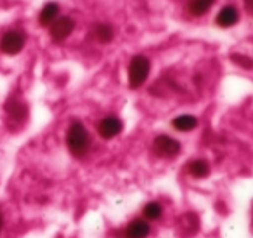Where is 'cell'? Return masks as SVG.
Listing matches in <instances>:
<instances>
[{
	"mask_svg": "<svg viewBox=\"0 0 253 238\" xmlns=\"http://www.w3.org/2000/svg\"><path fill=\"white\" fill-rule=\"evenodd\" d=\"M66 143L75 157H84L90 148V136L80 122H73L68 129Z\"/></svg>",
	"mask_w": 253,
	"mask_h": 238,
	"instance_id": "1",
	"label": "cell"
},
{
	"mask_svg": "<svg viewBox=\"0 0 253 238\" xmlns=\"http://www.w3.org/2000/svg\"><path fill=\"white\" fill-rule=\"evenodd\" d=\"M149 70H151V63L146 56L137 54L132 58L130 66H128V82H130L132 89H139L149 77Z\"/></svg>",
	"mask_w": 253,
	"mask_h": 238,
	"instance_id": "2",
	"label": "cell"
},
{
	"mask_svg": "<svg viewBox=\"0 0 253 238\" xmlns=\"http://www.w3.org/2000/svg\"><path fill=\"white\" fill-rule=\"evenodd\" d=\"M0 47L5 54H18L25 47V33L18 32V30H11L2 37Z\"/></svg>",
	"mask_w": 253,
	"mask_h": 238,
	"instance_id": "3",
	"label": "cell"
},
{
	"mask_svg": "<svg viewBox=\"0 0 253 238\" xmlns=\"http://www.w3.org/2000/svg\"><path fill=\"white\" fill-rule=\"evenodd\" d=\"M155 151L160 155V157L173 158L175 155H179L180 143L170 136H158L155 139Z\"/></svg>",
	"mask_w": 253,
	"mask_h": 238,
	"instance_id": "4",
	"label": "cell"
},
{
	"mask_svg": "<svg viewBox=\"0 0 253 238\" xmlns=\"http://www.w3.org/2000/svg\"><path fill=\"white\" fill-rule=\"evenodd\" d=\"M151 231V226L146 219H134L128 223L122 231H120V238H146Z\"/></svg>",
	"mask_w": 253,
	"mask_h": 238,
	"instance_id": "5",
	"label": "cell"
},
{
	"mask_svg": "<svg viewBox=\"0 0 253 238\" xmlns=\"http://www.w3.org/2000/svg\"><path fill=\"white\" fill-rule=\"evenodd\" d=\"M75 28V23L71 18L68 16H63V18H57L56 21L50 25V37H52L56 42L59 40H64Z\"/></svg>",
	"mask_w": 253,
	"mask_h": 238,
	"instance_id": "6",
	"label": "cell"
},
{
	"mask_svg": "<svg viewBox=\"0 0 253 238\" xmlns=\"http://www.w3.org/2000/svg\"><path fill=\"white\" fill-rule=\"evenodd\" d=\"M122 129H123L122 120L116 119V117H106L97 125L99 134H101V137H104V139H111V137L118 136V134L122 132Z\"/></svg>",
	"mask_w": 253,
	"mask_h": 238,
	"instance_id": "7",
	"label": "cell"
},
{
	"mask_svg": "<svg viewBox=\"0 0 253 238\" xmlns=\"http://www.w3.org/2000/svg\"><path fill=\"white\" fill-rule=\"evenodd\" d=\"M238 18H239V14H238V11H236V7L227 5V7H224L220 12H218L217 23H218V26H222V28H229V26L236 25Z\"/></svg>",
	"mask_w": 253,
	"mask_h": 238,
	"instance_id": "8",
	"label": "cell"
},
{
	"mask_svg": "<svg viewBox=\"0 0 253 238\" xmlns=\"http://www.w3.org/2000/svg\"><path fill=\"white\" fill-rule=\"evenodd\" d=\"M57 16H59V5L50 2V4H47L45 7L42 9V12H40V16H39V21L42 26L52 25V23L57 19Z\"/></svg>",
	"mask_w": 253,
	"mask_h": 238,
	"instance_id": "9",
	"label": "cell"
},
{
	"mask_svg": "<svg viewBox=\"0 0 253 238\" xmlns=\"http://www.w3.org/2000/svg\"><path fill=\"white\" fill-rule=\"evenodd\" d=\"M198 125V119L193 115H179L175 120H173V127L180 132H191L194 130Z\"/></svg>",
	"mask_w": 253,
	"mask_h": 238,
	"instance_id": "10",
	"label": "cell"
},
{
	"mask_svg": "<svg viewBox=\"0 0 253 238\" xmlns=\"http://www.w3.org/2000/svg\"><path fill=\"white\" fill-rule=\"evenodd\" d=\"M187 171L191 172V176L201 179V178H207V176L210 174V165H208V162L203 160V158H198V160L191 162Z\"/></svg>",
	"mask_w": 253,
	"mask_h": 238,
	"instance_id": "11",
	"label": "cell"
},
{
	"mask_svg": "<svg viewBox=\"0 0 253 238\" xmlns=\"http://www.w3.org/2000/svg\"><path fill=\"white\" fill-rule=\"evenodd\" d=\"M95 39L101 44H109L113 40V28L108 23H101V25L95 26Z\"/></svg>",
	"mask_w": 253,
	"mask_h": 238,
	"instance_id": "12",
	"label": "cell"
},
{
	"mask_svg": "<svg viewBox=\"0 0 253 238\" xmlns=\"http://www.w3.org/2000/svg\"><path fill=\"white\" fill-rule=\"evenodd\" d=\"M213 4L215 0H191L189 9L194 16H203Z\"/></svg>",
	"mask_w": 253,
	"mask_h": 238,
	"instance_id": "13",
	"label": "cell"
},
{
	"mask_svg": "<svg viewBox=\"0 0 253 238\" xmlns=\"http://www.w3.org/2000/svg\"><path fill=\"white\" fill-rule=\"evenodd\" d=\"M144 217L146 219H149V221H156V219H160V217L163 216V209H162V205L160 203H156V202H149V203H146V207H144Z\"/></svg>",
	"mask_w": 253,
	"mask_h": 238,
	"instance_id": "14",
	"label": "cell"
},
{
	"mask_svg": "<svg viewBox=\"0 0 253 238\" xmlns=\"http://www.w3.org/2000/svg\"><path fill=\"white\" fill-rule=\"evenodd\" d=\"M232 61H234V63H238V64H241L243 68H246V70H250V68H252V60H250L248 56H243V54H232Z\"/></svg>",
	"mask_w": 253,
	"mask_h": 238,
	"instance_id": "15",
	"label": "cell"
},
{
	"mask_svg": "<svg viewBox=\"0 0 253 238\" xmlns=\"http://www.w3.org/2000/svg\"><path fill=\"white\" fill-rule=\"evenodd\" d=\"M245 5H246V11L248 12H252V0H245Z\"/></svg>",
	"mask_w": 253,
	"mask_h": 238,
	"instance_id": "16",
	"label": "cell"
},
{
	"mask_svg": "<svg viewBox=\"0 0 253 238\" xmlns=\"http://www.w3.org/2000/svg\"><path fill=\"white\" fill-rule=\"evenodd\" d=\"M2 226H4V217H2V214H0V231H2Z\"/></svg>",
	"mask_w": 253,
	"mask_h": 238,
	"instance_id": "17",
	"label": "cell"
}]
</instances>
